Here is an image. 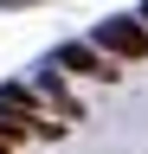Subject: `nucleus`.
<instances>
[{"instance_id": "obj_4", "label": "nucleus", "mask_w": 148, "mask_h": 154, "mask_svg": "<svg viewBox=\"0 0 148 154\" xmlns=\"http://www.w3.org/2000/svg\"><path fill=\"white\" fill-rule=\"evenodd\" d=\"M26 103H32L26 84H0V109H26Z\"/></svg>"}, {"instance_id": "obj_1", "label": "nucleus", "mask_w": 148, "mask_h": 154, "mask_svg": "<svg viewBox=\"0 0 148 154\" xmlns=\"http://www.w3.org/2000/svg\"><path fill=\"white\" fill-rule=\"evenodd\" d=\"M97 45L109 58H148V26H142V19H103V26H97Z\"/></svg>"}, {"instance_id": "obj_5", "label": "nucleus", "mask_w": 148, "mask_h": 154, "mask_svg": "<svg viewBox=\"0 0 148 154\" xmlns=\"http://www.w3.org/2000/svg\"><path fill=\"white\" fill-rule=\"evenodd\" d=\"M135 19H142V26H148V7H142V13H135Z\"/></svg>"}, {"instance_id": "obj_3", "label": "nucleus", "mask_w": 148, "mask_h": 154, "mask_svg": "<svg viewBox=\"0 0 148 154\" xmlns=\"http://www.w3.org/2000/svg\"><path fill=\"white\" fill-rule=\"evenodd\" d=\"M39 90L52 96V103H58V116H77V103H71V96H65V77H58V64H52V71L39 77Z\"/></svg>"}, {"instance_id": "obj_2", "label": "nucleus", "mask_w": 148, "mask_h": 154, "mask_svg": "<svg viewBox=\"0 0 148 154\" xmlns=\"http://www.w3.org/2000/svg\"><path fill=\"white\" fill-rule=\"evenodd\" d=\"M52 64H65V71H77V77H103V84H116V64H109L97 45H58Z\"/></svg>"}]
</instances>
